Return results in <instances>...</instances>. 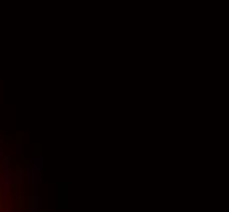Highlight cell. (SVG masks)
Listing matches in <instances>:
<instances>
[{"label": "cell", "mask_w": 229, "mask_h": 212, "mask_svg": "<svg viewBox=\"0 0 229 212\" xmlns=\"http://www.w3.org/2000/svg\"><path fill=\"white\" fill-rule=\"evenodd\" d=\"M2 155H3V152H2V150H0V157H2Z\"/></svg>", "instance_id": "6da1fadb"}]
</instances>
